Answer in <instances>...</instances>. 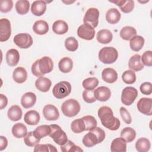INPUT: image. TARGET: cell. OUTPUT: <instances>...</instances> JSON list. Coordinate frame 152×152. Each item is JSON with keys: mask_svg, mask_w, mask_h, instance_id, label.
Listing matches in <instances>:
<instances>
[{"mask_svg": "<svg viewBox=\"0 0 152 152\" xmlns=\"http://www.w3.org/2000/svg\"><path fill=\"white\" fill-rule=\"evenodd\" d=\"M97 114L102 124L106 128L112 131H116L120 127V121L113 116V111L110 107L106 106H102L99 109Z\"/></svg>", "mask_w": 152, "mask_h": 152, "instance_id": "obj_1", "label": "cell"}, {"mask_svg": "<svg viewBox=\"0 0 152 152\" xmlns=\"http://www.w3.org/2000/svg\"><path fill=\"white\" fill-rule=\"evenodd\" d=\"M104 131L99 127L90 130L83 138V143L86 147H92L95 145L101 143L105 138Z\"/></svg>", "mask_w": 152, "mask_h": 152, "instance_id": "obj_2", "label": "cell"}, {"mask_svg": "<svg viewBox=\"0 0 152 152\" xmlns=\"http://www.w3.org/2000/svg\"><path fill=\"white\" fill-rule=\"evenodd\" d=\"M118 57V52L113 47H104L99 52V59L103 64H110L115 62Z\"/></svg>", "mask_w": 152, "mask_h": 152, "instance_id": "obj_3", "label": "cell"}, {"mask_svg": "<svg viewBox=\"0 0 152 152\" xmlns=\"http://www.w3.org/2000/svg\"><path fill=\"white\" fill-rule=\"evenodd\" d=\"M61 110L65 116L69 118L74 117L79 113L80 105L77 100L69 99L62 104Z\"/></svg>", "mask_w": 152, "mask_h": 152, "instance_id": "obj_4", "label": "cell"}, {"mask_svg": "<svg viewBox=\"0 0 152 152\" xmlns=\"http://www.w3.org/2000/svg\"><path fill=\"white\" fill-rule=\"evenodd\" d=\"M71 91V84L65 81L59 82L53 88L52 93L55 97L62 99L68 96Z\"/></svg>", "mask_w": 152, "mask_h": 152, "instance_id": "obj_5", "label": "cell"}, {"mask_svg": "<svg viewBox=\"0 0 152 152\" xmlns=\"http://www.w3.org/2000/svg\"><path fill=\"white\" fill-rule=\"evenodd\" d=\"M50 132L49 137L52 138L54 142L59 145L64 144L68 141V137L66 133L62 129V128L56 124L50 125Z\"/></svg>", "mask_w": 152, "mask_h": 152, "instance_id": "obj_6", "label": "cell"}, {"mask_svg": "<svg viewBox=\"0 0 152 152\" xmlns=\"http://www.w3.org/2000/svg\"><path fill=\"white\" fill-rule=\"evenodd\" d=\"M99 10L96 8H90L86 12L83 18L84 24L90 26L94 28L99 24Z\"/></svg>", "mask_w": 152, "mask_h": 152, "instance_id": "obj_7", "label": "cell"}, {"mask_svg": "<svg viewBox=\"0 0 152 152\" xmlns=\"http://www.w3.org/2000/svg\"><path fill=\"white\" fill-rule=\"evenodd\" d=\"M138 96L137 90L132 87L124 88L121 94V102L126 106H130L135 101Z\"/></svg>", "mask_w": 152, "mask_h": 152, "instance_id": "obj_8", "label": "cell"}, {"mask_svg": "<svg viewBox=\"0 0 152 152\" xmlns=\"http://www.w3.org/2000/svg\"><path fill=\"white\" fill-rule=\"evenodd\" d=\"M14 43L21 49H27L33 44V39L28 33H19L14 37Z\"/></svg>", "mask_w": 152, "mask_h": 152, "instance_id": "obj_9", "label": "cell"}, {"mask_svg": "<svg viewBox=\"0 0 152 152\" xmlns=\"http://www.w3.org/2000/svg\"><path fill=\"white\" fill-rule=\"evenodd\" d=\"M11 35V23L7 18L0 20V41L1 42L8 40Z\"/></svg>", "mask_w": 152, "mask_h": 152, "instance_id": "obj_10", "label": "cell"}, {"mask_svg": "<svg viewBox=\"0 0 152 152\" xmlns=\"http://www.w3.org/2000/svg\"><path fill=\"white\" fill-rule=\"evenodd\" d=\"M137 107L142 114L148 116L152 115V100L151 98L142 97L140 99L137 104Z\"/></svg>", "mask_w": 152, "mask_h": 152, "instance_id": "obj_11", "label": "cell"}, {"mask_svg": "<svg viewBox=\"0 0 152 152\" xmlns=\"http://www.w3.org/2000/svg\"><path fill=\"white\" fill-rule=\"evenodd\" d=\"M37 61L39 69L43 75L50 72L53 70V62L50 57L43 56L42 58L37 59Z\"/></svg>", "mask_w": 152, "mask_h": 152, "instance_id": "obj_12", "label": "cell"}, {"mask_svg": "<svg viewBox=\"0 0 152 152\" xmlns=\"http://www.w3.org/2000/svg\"><path fill=\"white\" fill-rule=\"evenodd\" d=\"M77 34L80 38L87 40H92L95 35V30L94 28L87 24H82L77 29Z\"/></svg>", "mask_w": 152, "mask_h": 152, "instance_id": "obj_13", "label": "cell"}, {"mask_svg": "<svg viewBox=\"0 0 152 152\" xmlns=\"http://www.w3.org/2000/svg\"><path fill=\"white\" fill-rule=\"evenodd\" d=\"M43 114L45 118L48 121H56L59 117V112L58 109L51 104L44 106Z\"/></svg>", "mask_w": 152, "mask_h": 152, "instance_id": "obj_14", "label": "cell"}, {"mask_svg": "<svg viewBox=\"0 0 152 152\" xmlns=\"http://www.w3.org/2000/svg\"><path fill=\"white\" fill-rule=\"evenodd\" d=\"M94 95L96 100L100 102H106L110 99L111 91L108 87L100 86L94 90Z\"/></svg>", "mask_w": 152, "mask_h": 152, "instance_id": "obj_15", "label": "cell"}, {"mask_svg": "<svg viewBox=\"0 0 152 152\" xmlns=\"http://www.w3.org/2000/svg\"><path fill=\"white\" fill-rule=\"evenodd\" d=\"M36 96L33 92H27L24 94L21 99V104L25 109L33 107L36 102Z\"/></svg>", "mask_w": 152, "mask_h": 152, "instance_id": "obj_16", "label": "cell"}, {"mask_svg": "<svg viewBox=\"0 0 152 152\" xmlns=\"http://www.w3.org/2000/svg\"><path fill=\"white\" fill-rule=\"evenodd\" d=\"M110 150L112 152H126V141L122 137H118L114 139L110 145Z\"/></svg>", "mask_w": 152, "mask_h": 152, "instance_id": "obj_17", "label": "cell"}, {"mask_svg": "<svg viewBox=\"0 0 152 152\" xmlns=\"http://www.w3.org/2000/svg\"><path fill=\"white\" fill-rule=\"evenodd\" d=\"M46 10V3L45 1H35L31 7V13L36 16H41Z\"/></svg>", "mask_w": 152, "mask_h": 152, "instance_id": "obj_18", "label": "cell"}, {"mask_svg": "<svg viewBox=\"0 0 152 152\" xmlns=\"http://www.w3.org/2000/svg\"><path fill=\"white\" fill-rule=\"evenodd\" d=\"M102 77L104 81L107 83H113L118 79V73L113 68H106L102 71Z\"/></svg>", "mask_w": 152, "mask_h": 152, "instance_id": "obj_19", "label": "cell"}, {"mask_svg": "<svg viewBox=\"0 0 152 152\" xmlns=\"http://www.w3.org/2000/svg\"><path fill=\"white\" fill-rule=\"evenodd\" d=\"M51 85L52 82L50 80L43 76L39 77L35 81V86L37 89L44 93L49 90Z\"/></svg>", "mask_w": 152, "mask_h": 152, "instance_id": "obj_20", "label": "cell"}, {"mask_svg": "<svg viewBox=\"0 0 152 152\" xmlns=\"http://www.w3.org/2000/svg\"><path fill=\"white\" fill-rule=\"evenodd\" d=\"M6 61L8 65L14 66L17 65L20 60V54L18 51L15 49L8 50L5 56Z\"/></svg>", "mask_w": 152, "mask_h": 152, "instance_id": "obj_21", "label": "cell"}, {"mask_svg": "<svg viewBox=\"0 0 152 152\" xmlns=\"http://www.w3.org/2000/svg\"><path fill=\"white\" fill-rule=\"evenodd\" d=\"M129 68L134 71H140L144 68V64L141 61V56L135 54L131 56L128 62Z\"/></svg>", "mask_w": 152, "mask_h": 152, "instance_id": "obj_22", "label": "cell"}, {"mask_svg": "<svg viewBox=\"0 0 152 152\" xmlns=\"http://www.w3.org/2000/svg\"><path fill=\"white\" fill-rule=\"evenodd\" d=\"M40 118V115L36 110H31L25 113L24 121L29 125H36L39 122Z\"/></svg>", "mask_w": 152, "mask_h": 152, "instance_id": "obj_23", "label": "cell"}, {"mask_svg": "<svg viewBox=\"0 0 152 152\" xmlns=\"http://www.w3.org/2000/svg\"><path fill=\"white\" fill-rule=\"evenodd\" d=\"M12 78L14 81L17 83H24L27 78V72L26 69L21 66L16 68L13 71Z\"/></svg>", "mask_w": 152, "mask_h": 152, "instance_id": "obj_24", "label": "cell"}, {"mask_svg": "<svg viewBox=\"0 0 152 152\" xmlns=\"http://www.w3.org/2000/svg\"><path fill=\"white\" fill-rule=\"evenodd\" d=\"M49 24L46 21L42 20L36 21L33 26L34 32L39 35H43L47 33L49 31Z\"/></svg>", "mask_w": 152, "mask_h": 152, "instance_id": "obj_25", "label": "cell"}, {"mask_svg": "<svg viewBox=\"0 0 152 152\" xmlns=\"http://www.w3.org/2000/svg\"><path fill=\"white\" fill-rule=\"evenodd\" d=\"M96 38L99 43L102 44H107L112 41L113 34L110 30L102 29L97 32Z\"/></svg>", "mask_w": 152, "mask_h": 152, "instance_id": "obj_26", "label": "cell"}, {"mask_svg": "<svg viewBox=\"0 0 152 152\" xmlns=\"http://www.w3.org/2000/svg\"><path fill=\"white\" fill-rule=\"evenodd\" d=\"M110 2L116 4L118 7H119L121 11L124 13L131 12L134 8V2L132 0H118Z\"/></svg>", "mask_w": 152, "mask_h": 152, "instance_id": "obj_27", "label": "cell"}, {"mask_svg": "<svg viewBox=\"0 0 152 152\" xmlns=\"http://www.w3.org/2000/svg\"><path fill=\"white\" fill-rule=\"evenodd\" d=\"M121 17V13L116 8H112L107 10L106 14V21L112 24H116L119 22Z\"/></svg>", "mask_w": 152, "mask_h": 152, "instance_id": "obj_28", "label": "cell"}, {"mask_svg": "<svg viewBox=\"0 0 152 152\" xmlns=\"http://www.w3.org/2000/svg\"><path fill=\"white\" fill-rule=\"evenodd\" d=\"M23 112L18 105H12L8 110L7 115L8 118L12 121H17L21 119Z\"/></svg>", "mask_w": 152, "mask_h": 152, "instance_id": "obj_29", "label": "cell"}, {"mask_svg": "<svg viewBox=\"0 0 152 152\" xmlns=\"http://www.w3.org/2000/svg\"><path fill=\"white\" fill-rule=\"evenodd\" d=\"M12 134L17 138L24 137L27 134V127L22 123H17L12 127Z\"/></svg>", "mask_w": 152, "mask_h": 152, "instance_id": "obj_30", "label": "cell"}, {"mask_svg": "<svg viewBox=\"0 0 152 152\" xmlns=\"http://www.w3.org/2000/svg\"><path fill=\"white\" fill-rule=\"evenodd\" d=\"M52 30L56 34H64L68 30V25L64 20H56L52 25Z\"/></svg>", "mask_w": 152, "mask_h": 152, "instance_id": "obj_31", "label": "cell"}, {"mask_svg": "<svg viewBox=\"0 0 152 152\" xmlns=\"http://www.w3.org/2000/svg\"><path fill=\"white\" fill-rule=\"evenodd\" d=\"M58 67L62 72L68 73L72 70L73 67L72 60L70 58L64 57L59 61Z\"/></svg>", "mask_w": 152, "mask_h": 152, "instance_id": "obj_32", "label": "cell"}, {"mask_svg": "<svg viewBox=\"0 0 152 152\" xmlns=\"http://www.w3.org/2000/svg\"><path fill=\"white\" fill-rule=\"evenodd\" d=\"M121 37L125 40H130L137 35V30L131 26L124 27L120 31Z\"/></svg>", "mask_w": 152, "mask_h": 152, "instance_id": "obj_33", "label": "cell"}, {"mask_svg": "<svg viewBox=\"0 0 152 152\" xmlns=\"http://www.w3.org/2000/svg\"><path fill=\"white\" fill-rule=\"evenodd\" d=\"M144 45V39L141 36H135L130 40L129 46L131 49L135 52L140 50Z\"/></svg>", "mask_w": 152, "mask_h": 152, "instance_id": "obj_34", "label": "cell"}, {"mask_svg": "<svg viewBox=\"0 0 152 152\" xmlns=\"http://www.w3.org/2000/svg\"><path fill=\"white\" fill-rule=\"evenodd\" d=\"M151 147V143L147 138H140L135 143L136 150L138 152H147Z\"/></svg>", "mask_w": 152, "mask_h": 152, "instance_id": "obj_35", "label": "cell"}, {"mask_svg": "<svg viewBox=\"0 0 152 152\" xmlns=\"http://www.w3.org/2000/svg\"><path fill=\"white\" fill-rule=\"evenodd\" d=\"M136 137L135 131L131 127H125L121 132V137L123 138L126 142H131L134 140Z\"/></svg>", "mask_w": 152, "mask_h": 152, "instance_id": "obj_36", "label": "cell"}, {"mask_svg": "<svg viewBox=\"0 0 152 152\" xmlns=\"http://www.w3.org/2000/svg\"><path fill=\"white\" fill-rule=\"evenodd\" d=\"M15 7L18 14L24 15L29 11L30 2L27 0H19L15 3Z\"/></svg>", "mask_w": 152, "mask_h": 152, "instance_id": "obj_37", "label": "cell"}, {"mask_svg": "<svg viewBox=\"0 0 152 152\" xmlns=\"http://www.w3.org/2000/svg\"><path fill=\"white\" fill-rule=\"evenodd\" d=\"M40 141V138H38L34 133L33 131L28 132L24 137V141L26 145L28 147H33L39 144Z\"/></svg>", "mask_w": 152, "mask_h": 152, "instance_id": "obj_38", "label": "cell"}, {"mask_svg": "<svg viewBox=\"0 0 152 152\" xmlns=\"http://www.w3.org/2000/svg\"><path fill=\"white\" fill-rule=\"evenodd\" d=\"M71 128L72 132L76 134L81 133L84 131L85 129V125L84 122L82 118H78L74 120L71 125Z\"/></svg>", "mask_w": 152, "mask_h": 152, "instance_id": "obj_39", "label": "cell"}, {"mask_svg": "<svg viewBox=\"0 0 152 152\" xmlns=\"http://www.w3.org/2000/svg\"><path fill=\"white\" fill-rule=\"evenodd\" d=\"M50 130L51 129L50 125H43L37 127L33 131V132L38 138L41 139L49 135L50 132Z\"/></svg>", "mask_w": 152, "mask_h": 152, "instance_id": "obj_40", "label": "cell"}, {"mask_svg": "<svg viewBox=\"0 0 152 152\" xmlns=\"http://www.w3.org/2000/svg\"><path fill=\"white\" fill-rule=\"evenodd\" d=\"M84 122L86 131H90L97 126V121L95 118L91 115H86L81 118Z\"/></svg>", "mask_w": 152, "mask_h": 152, "instance_id": "obj_41", "label": "cell"}, {"mask_svg": "<svg viewBox=\"0 0 152 152\" xmlns=\"http://www.w3.org/2000/svg\"><path fill=\"white\" fill-rule=\"evenodd\" d=\"M123 81L127 84H132L136 81V75L132 70H126L122 75Z\"/></svg>", "mask_w": 152, "mask_h": 152, "instance_id": "obj_42", "label": "cell"}, {"mask_svg": "<svg viewBox=\"0 0 152 152\" xmlns=\"http://www.w3.org/2000/svg\"><path fill=\"white\" fill-rule=\"evenodd\" d=\"M83 87L85 90H94L99 84V80L96 77H90L85 79L83 81Z\"/></svg>", "mask_w": 152, "mask_h": 152, "instance_id": "obj_43", "label": "cell"}, {"mask_svg": "<svg viewBox=\"0 0 152 152\" xmlns=\"http://www.w3.org/2000/svg\"><path fill=\"white\" fill-rule=\"evenodd\" d=\"M65 46L68 51L74 52L78 47V43L75 37H69L65 40Z\"/></svg>", "mask_w": 152, "mask_h": 152, "instance_id": "obj_44", "label": "cell"}, {"mask_svg": "<svg viewBox=\"0 0 152 152\" xmlns=\"http://www.w3.org/2000/svg\"><path fill=\"white\" fill-rule=\"evenodd\" d=\"M13 7V2L11 0H1L0 2V11L2 12L10 11Z\"/></svg>", "mask_w": 152, "mask_h": 152, "instance_id": "obj_45", "label": "cell"}, {"mask_svg": "<svg viewBox=\"0 0 152 152\" xmlns=\"http://www.w3.org/2000/svg\"><path fill=\"white\" fill-rule=\"evenodd\" d=\"M83 98L84 100L88 103H92L96 102V99L94 95V90H85L83 92Z\"/></svg>", "mask_w": 152, "mask_h": 152, "instance_id": "obj_46", "label": "cell"}, {"mask_svg": "<svg viewBox=\"0 0 152 152\" xmlns=\"http://www.w3.org/2000/svg\"><path fill=\"white\" fill-rule=\"evenodd\" d=\"M142 64L147 66L152 65V52L151 50L145 51L141 56Z\"/></svg>", "mask_w": 152, "mask_h": 152, "instance_id": "obj_47", "label": "cell"}, {"mask_svg": "<svg viewBox=\"0 0 152 152\" xmlns=\"http://www.w3.org/2000/svg\"><path fill=\"white\" fill-rule=\"evenodd\" d=\"M141 93L144 95H150L152 93V84L150 82H144L140 87Z\"/></svg>", "mask_w": 152, "mask_h": 152, "instance_id": "obj_48", "label": "cell"}, {"mask_svg": "<svg viewBox=\"0 0 152 152\" xmlns=\"http://www.w3.org/2000/svg\"><path fill=\"white\" fill-rule=\"evenodd\" d=\"M119 112L122 120L126 124H130L132 122V119L129 112L126 110V109L124 107H121Z\"/></svg>", "mask_w": 152, "mask_h": 152, "instance_id": "obj_49", "label": "cell"}, {"mask_svg": "<svg viewBox=\"0 0 152 152\" xmlns=\"http://www.w3.org/2000/svg\"><path fill=\"white\" fill-rule=\"evenodd\" d=\"M75 145V144L71 140H68L63 145H61V150L63 152H72V150Z\"/></svg>", "mask_w": 152, "mask_h": 152, "instance_id": "obj_50", "label": "cell"}, {"mask_svg": "<svg viewBox=\"0 0 152 152\" xmlns=\"http://www.w3.org/2000/svg\"><path fill=\"white\" fill-rule=\"evenodd\" d=\"M34 151H35V152H39V151L48 152V151H50L49 144H37L34 147Z\"/></svg>", "mask_w": 152, "mask_h": 152, "instance_id": "obj_51", "label": "cell"}, {"mask_svg": "<svg viewBox=\"0 0 152 152\" xmlns=\"http://www.w3.org/2000/svg\"><path fill=\"white\" fill-rule=\"evenodd\" d=\"M37 59L33 64L32 66H31V72L32 74L36 76V77H42L43 76V74L40 72L39 69V67H38V65H37Z\"/></svg>", "mask_w": 152, "mask_h": 152, "instance_id": "obj_52", "label": "cell"}, {"mask_svg": "<svg viewBox=\"0 0 152 152\" xmlns=\"http://www.w3.org/2000/svg\"><path fill=\"white\" fill-rule=\"evenodd\" d=\"M8 145V140L6 137L0 136V150L2 151L7 148Z\"/></svg>", "mask_w": 152, "mask_h": 152, "instance_id": "obj_53", "label": "cell"}, {"mask_svg": "<svg viewBox=\"0 0 152 152\" xmlns=\"http://www.w3.org/2000/svg\"><path fill=\"white\" fill-rule=\"evenodd\" d=\"M0 103H1V107L0 109L2 110L3 109H4L8 103V99L7 97L4 95L3 94H0Z\"/></svg>", "mask_w": 152, "mask_h": 152, "instance_id": "obj_54", "label": "cell"}, {"mask_svg": "<svg viewBox=\"0 0 152 152\" xmlns=\"http://www.w3.org/2000/svg\"><path fill=\"white\" fill-rule=\"evenodd\" d=\"M49 149H50V151H52V152L58 151V150L56 148V147L54 145L50 144H49Z\"/></svg>", "mask_w": 152, "mask_h": 152, "instance_id": "obj_55", "label": "cell"}, {"mask_svg": "<svg viewBox=\"0 0 152 152\" xmlns=\"http://www.w3.org/2000/svg\"><path fill=\"white\" fill-rule=\"evenodd\" d=\"M63 2H64V3H66V4H68V3H72V2H74V1H72V2H71V1H69V2H67V1H66V2H65V1H63Z\"/></svg>", "mask_w": 152, "mask_h": 152, "instance_id": "obj_56", "label": "cell"}]
</instances>
